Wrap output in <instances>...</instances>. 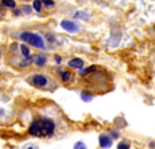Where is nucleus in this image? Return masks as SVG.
<instances>
[{"mask_svg": "<svg viewBox=\"0 0 155 149\" xmlns=\"http://www.w3.org/2000/svg\"><path fill=\"white\" fill-rule=\"evenodd\" d=\"M61 26L63 30L69 33H77L81 30V25L77 22V21H71V19H64L61 22Z\"/></svg>", "mask_w": 155, "mask_h": 149, "instance_id": "4", "label": "nucleus"}, {"mask_svg": "<svg viewBox=\"0 0 155 149\" xmlns=\"http://www.w3.org/2000/svg\"><path fill=\"white\" fill-rule=\"evenodd\" d=\"M19 40L22 43H26V44L32 45L33 48L38 51H45L47 49V43L43 38V36L37 32H32V30H25V32H21L18 34Z\"/></svg>", "mask_w": 155, "mask_h": 149, "instance_id": "2", "label": "nucleus"}, {"mask_svg": "<svg viewBox=\"0 0 155 149\" xmlns=\"http://www.w3.org/2000/svg\"><path fill=\"white\" fill-rule=\"evenodd\" d=\"M0 53H2V51H0Z\"/></svg>", "mask_w": 155, "mask_h": 149, "instance_id": "18", "label": "nucleus"}, {"mask_svg": "<svg viewBox=\"0 0 155 149\" xmlns=\"http://www.w3.org/2000/svg\"><path fill=\"white\" fill-rule=\"evenodd\" d=\"M28 82L37 89H51L54 88V85H56L47 74H43V73H36L29 75L28 77Z\"/></svg>", "mask_w": 155, "mask_h": 149, "instance_id": "3", "label": "nucleus"}, {"mask_svg": "<svg viewBox=\"0 0 155 149\" xmlns=\"http://www.w3.org/2000/svg\"><path fill=\"white\" fill-rule=\"evenodd\" d=\"M41 6H43L41 0H33L32 7H33V10H35L36 12H41Z\"/></svg>", "mask_w": 155, "mask_h": 149, "instance_id": "10", "label": "nucleus"}, {"mask_svg": "<svg viewBox=\"0 0 155 149\" xmlns=\"http://www.w3.org/2000/svg\"><path fill=\"white\" fill-rule=\"evenodd\" d=\"M61 60H62V59L59 58V56H56V63H61Z\"/></svg>", "mask_w": 155, "mask_h": 149, "instance_id": "17", "label": "nucleus"}, {"mask_svg": "<svg viewBox=\"0 0 155 149\" xmlns=\"http://www.w3.org/2000/svg\"><path fill=\"white\" fill-rule=\"evenodd\" d=\"M74 149H87V146H85L84 142H77L74 145Z\"/></svg>", "mask_w": 155, "mask_h": 149, "instance_id": "15", "label": "nucleus"}, {"mask_svg": "<svg viewBox=\"0 0 155 149\" xmlns=\"http://www.w3.org/2000/svg\"><path fill=\"white\" fill-rule=\"evenodd\" d=\"M19 52L22 55V58H26V59H33L32 53H30V49L26 47L25 44H21L19 45Z\"/></svg>", "mask_w": 155, "mask_h": 149, "instance_id": "8", "label": "nucleus"}, {"mask_svg": "<svg viewBox=\"0 0 155 149\" xmlns=\"http://www.w3.org/2000/svg\"><path fill=\"white\" fill-rule=\"evenodd\" d=\"M99 144L102 148H110L113 145V138L108 134H100L99 137Z\"/></svg>", "mask_w": 155, "mask_h": 149, "instance_id": "6", "label": "nucleus"}, {"mask_svg": "<svg viewBox=\"0 0 155 149\" xmlns=\"http://www.w3.org/2000/svg\"><path fill=\"white\" fill-rule=\"evenodd\" d=\"M33 11V7H30V6H22V8H21V12H24V14H30V12Z\"/></svg>", "mask_w": 155, "mask_h": 149, "instance_id": "13", "label": "nucleus"}, {"mask_svg": "<svg viewBox=\"0 0 155 149\" xmlns=\"http://www.w3.org/2000/svg\"><path fill=\"white\" fill-rule=\"evenodd\" d=\"M2 4L4 7H8V8H15V6H17L15 0H2Z\"/></svg>", "mask_w": 155, "mask_h": 149, "instance_id": "11", "label": "nucleus"}, {"mask_svg": "<svg viewBox=\"0 0 155 149\" xmlns=\"http://www.w3.org/2000/svg\"><path fill=\"white\" fill-rule=\"evenodd\" d=\"M130 148V145H129L128 142H120L118 144V149H129Z\"/></svg>", "mask_w": 155, "mask_h": 149, "instance_id": "14", "label": "nucleus"}, {"mask_svg": "<svg viewBox=\"0 0 155 149\" xmlns=\"http://www.w3.org/2000/svg\"><path fill=\"white\" fill-rule=\"evenodd\" d=\"M47 62H48V58L45 53H37L33 58V65H36L37 67H44L47 65Z\"/></svg>", "mask_w": 155, "mask_h": 149, "instance_id": "5", "label": "nucleus"}, {"mask_svg": "<svg viewBox=\"0 0 155 149\" xmlns=\"http://www.w3.org/2000/svg\"><path fill=\"white\" fill-rule=\"evenodd\" d=\"M69 67L81 70V68L84 67V60H82V59H78V58L71 59V60H69Z\"/></svg>", "mask_w": 155, "mask_h": 149, "instance_id": "7", "label": "nucleus"}, {"mask_svg": "<svg viewBox=\"0 0 155 149\" xmlns=\"http://www.w3.org/2000/svg\"><path fill=\"white\" fill-rule=\"evenodd\" d=\"M73 77V74L70 73V71H61V79L64 82H68L70 81V78Z\"/></svg>", "mask_w": 155, "mask_h": 149, "instance_id": "9", "label": "nucleus"}, {"mask_svg": "<svg viewBox=\"0 0 155 149\" xmlns=\"http://www.w3.org/2000/svg\"><path fill=\"white\" fill-rule=\"evenodd\" d=\"M41 3H43L44 7H47V8H52L55 6V2L54 0H41Z\"/></svg>", "mask_w": 155, "mask_h": 149, "instance_id": "12", "label": "nucleus"}, {"mask_svg": "<svg viewBox=\"0 0 155 149\" xmlns=\"http://www.w3.org/2000/svg\"><path fill=\"white\" fill-rule=\"evenodd\" d=\"M29 149H32V148H29Z\"/></svg>", "mask_w": 155, "mask_h": 149, "instance_id": "19", "label": "nucleus"}, {"mask_svg": "<svg viewBox=\"0 0 155 149\" xmlns=\"http://www.w3.org/2000/svg\"><path fill=\"white\" fill-rule=\"evenodd\" d=\"M55 132V122L47 118H38L33 120L29 127V134L35 137H50Z\"/></svg>", "mask_w": 155, "mask_h": 149, "instance_id": "1", "label": "nucleus"}, {"mask_svg": "<svg viewBox=\"0 0 155 149\" xmlns=\"http://www.w3.org/2000/svg\"><path fill=\"white\" fill-rule=\"evenodd\" d=\"M81 97L84 99V101H91V100H92V97H91V96H87L85 93H82V94H81Z\"/></svg>", "mask_w": 155, "mask_h": 149, "instance_id": "16", "label": "nucleus"}]
</instances>
